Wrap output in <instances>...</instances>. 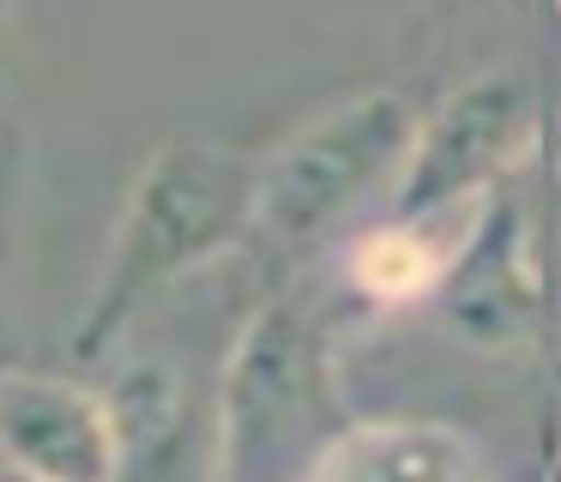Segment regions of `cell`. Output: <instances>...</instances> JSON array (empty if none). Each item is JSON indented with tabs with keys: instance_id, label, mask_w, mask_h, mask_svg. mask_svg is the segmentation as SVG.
<instances>
[{
	"instance_id": "5b68a950",
	"label": "cell",
	"mask_w": 561,
	"mask_h": 482,
	"mask_svg": "<svg viewBox=\"0 0 561 482\" xmlns=\"http://www.w3.org/2000/svg\"><path fill=\"white\" fill-rule=\"evenodd\" d=\"M0 464L25 482H115L110 404L61 374H0Z\"/></svg>"
},
{
	"instance_id": "6da1fadb",
	"label": "cell",
	"mask_w": 561,
	"mask_h": 482,
	"mask_svg": "<svg viewBox=\"0 0 561 482\" xmlns=\"http://www.w3.org/2000/svg\"><path fill=\"white\" fill-rule=\"evenodd\" d=\"M254 217V157L224 151L211 139H170L146 157L122 205L98 296L73 332V349L98 362L134 325L151 296L224 253Z\"/></svg>"
},
{
	"instance_id": "52a82bcc",
	"label": "cell",
	"mask_w": 561,
	"mask_h": 482,
	"mask_svg": "<svg viewBox=\"0 0 561 482\" xmlns=\"http://www.w3.org/2000/svg\"><path fill=\"white\" fill-rule=\"evenodd\" d=\"M351 272L368 296H416V289H428L440 277V260L428 248V217H399L392 229L363 236Z\"/></svg>"
},
{
	"instance_id": "9c48e42d",
	"label": "cell",
	"mask_w": 561,
	"mask_h": 482,
	"mask_svg": "<svg viewBox=\"0 0 561 482\" xmlns=\"http://www.w3.org/2000/svg\"><path fill=\"white\" fill-rule=\"evenodd\" d=\"M7 31H13V0H0V79H7Z\"/></svg>"
},
{
	"instance_id": "30bf717a",
	"label": "cell",
	"mask_w": 561,
	"mask_h": 482,
	"mask_svg": "<svg viewBox=\"0 0 561 482\" xmlns=\"http://www.w3.org/2000/svg\"><path fill=\"white\" fill-rule=\"evenodd\" d=\"M0 482H25V477H13V470H0Z\"/></svg>"
},
{
	"instance_id": "8992f818",
	"label": "cell",
	"mask_w": 561,
	"mask_h": 482,
	"mask_svg": "<svg viewBox=\"0 0 561 482\" xmlns=\"http://www.w3.org/2000/svg\"><path fill=\"white\" fill-rule=\"evenodd\" d=\"M296 482H483V464L435 422H363L314 446Z\"/></svg>"
},
{
	"instance_id": "7a4b0ae2",
	"label": "cell",
	"mask_w": 561,
	"mask_h": 482,
	"mask_svg": "<svg viewBox=\"0 0 561 482\" xmlns=\"http://www.w3.org/2000/svg\"><path fill=\"white\" fill-rule=\"evenodd\" d=\"M411 108L392 91L344 96L339 108L296 127L266 163H254V217L272 241L296 248L314 229H327L344 205L387 181V169L411 151Z\"/></svg>"
},
{
	"instance_id": "277c9868",
	"label": "cell",
	"mask_w": 561,
	"mask_h": 482,
	"mask_svg": "<svg viewBox=\"0 0 561 482\" xmlns=\"http://www.w3.org/2000/svg\"><path fill=\"white\" fill-rule=\"evenodd\" d=\"M308 404H314V332L290 301L260 308L236 337L218 392V446L236 482H248V470L266 464L272 446L290 440Z\"/></svg>"
},
{
	"instance_id": "ba28073f",
	"label": "cell",
	"mask_w": 561,
	"mask_h": 482,
	"mask_svg": "<svg viewBox=\"0 0 561 482\" xmlns=\"http://www.w3.org/2000/svg\"><path fill=\"white\" fill-rule=\"evenodd\" d=\"M13 151H0V277H7V253H13Z\"/></svg>"
},
{
	"instance_id": "3957f363",
	"label": "cell",
	"mask_w": 561,
	"mask_h": 482,
	"mask_svg": "<svg viewBox=\"0 0 561 482\" xmlns=\"http://www.w3.org/2000/svg\"><path fill=\"white\" fill-rule=\"evenodd\" d=\"M531 139V91L507 72L465 84L459 96H447L435 120L423 133H411V163L399 175L392 211L399 217H440L477 193L495 169H507L519 157V145Z\"/></svg>"
}]
</instances>
